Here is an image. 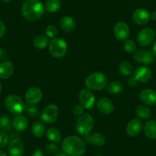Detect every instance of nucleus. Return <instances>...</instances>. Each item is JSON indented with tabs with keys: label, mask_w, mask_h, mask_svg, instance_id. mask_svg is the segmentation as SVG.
<instances>
[{
	"label": "nucleus",
	"mask_w": 156,
	"mask_h": 156,
	"mask_svg": "<svg viewBox=\"0 0 156 156\" xmlns=\"http://www.w3.org/2000/svg\"><path fill=\"white\" fill-rule=\"evenodd\" d=\"M62 149L70 156H82L86 151V145L83 139L76 136H70L64 139Z\"/></svg>",
	"instance_id": "f257e3e1"
},
{
	"label": "nucleus",
	"mask_w": 156,
	"mask_h": 156,
	"mask_svg": "<svg viewBox=\"0 0 156 156\" xmlns=\"http://www.w3.org/2000/svg\"><path fill=\"white\" fill-rule=\"evenodd\" d=\"M44 9L45 8L40 0H26L22 5V16L26 20L34 22L43 16Z\"/></svg>",
	"instance_id": "f03ea898"
},
{
	"label": "nucleus",
	"mask_w": 156,
	"mask_h": 156,
	"mask_svg": "<svg viewBox=\"0 0 156 156\" xmlns=\"http://www.w3.org/2000/svg\"><path fill=\"white\" fill-rule=\"evenodd\" d=\"M107 83V77L101 72H94L90 73L85 80L87 87L92 90H100L106 86Z\"/></svg>",
	"instance_id": "7ed1b4c3"
},
{
	"label": "nucleus",
	"mask_w": 156,
	"mask_h": 156,
	"mask_svg": "<svg viewBox=\"0 0 156 156\" xmlns=\"http://www.w3.org/2000/svg\"><path fill=\"white\" fill-rule=\"evenodd\" d=\"M94 126V118L89 114H83L78 117L76 122V130L81 136H86L90 133Z\"/></svg>",
	"instance_id": "20e7f679"
},
{
	"label": "nucleus",
	"mask_w": 156,
	"mask_h": 156,
	"mask_svg": "<svg viewBox=\"0 0 156 156\" xmlns=\"http://www.w3.org/2000/svg\"><path fill=\"white\" fill-rule=\"evenodd\" d=\"M5 105L7 109L15 115H20L25 108L22 98L14 94L8 96L5 98Z\"/></svg>",
	"instance_id": "39448f33"
},
{
	"label": "nucleus",
	"mask_w": 156,
	"mask_h": 156,
	"mask_svg": "<svg viewBox=\"0 0 156 156\" xmlns=\"http://www.w3.org/2000/svg\"><path fill=\"white\" fill-rule=\"evenodd\" d=\"M67 51V44L61 38L52 39L49 44V52L52 57L60 58L64 57Z\"/></svg>",
	"instance_id": "423d86ee"
},
{
	"label": "nucleus",
	"mask_w": 156,
	"mask_h": 156,
	"mask_svg": "<svg viewBox=\"0 0 156 156\" xmlns=\"http://www.w3.org/2000/svg\"><path fill=\"white\" fill-rule=\"evenodd\" d=\"M155 37V31L151 28H145L141 30L137 36L138 44L142 47H147L152 44Z\"/></svg>",
	"instance_id": "0eeeda50"
},
{
	"label": "nucleus",
	"mask_w": 156,
	"mask_h": 156,
	"mask_svg": "<svg viewBox=\"0 0 156 156\" xmlns=\"http://www.w3.org/2000/svg\"><path fill=\"white\" fill-rule=\"evenodd\" d=\"M59 115V109L55 104L48 105L41 112V118L44 122L48 124L54 123Z\"/></svg>",
	"instance_id": "6e6552de"
},
{
	"label": "nucleus",
	"mask_w": 156,
	"mask_h": 156,
	"mask_svg": "<svg viewBox=\"0 0 156 156\" xmlns=\"http://www.w3.org/2000/svg\"><path fill=\"white\" fill-rule=\"evenodd\" d=\"M79 101L84 109H89L92 108L95 103V97L90 90L83 89L80 90L79 94Z\"/></svg>",
	"instance_id": "1a4fd4ad"
},
{
	"label": "nucleus",
	"mask_w": 156,
	"mask_h": 156,
	"mask_svg": "<svg viewBox=\"0 0 156 156\" xmlns=\"http://www.w3.org/2000/svg\"><path fill=\"white\" fill-rule=\"evenodd\" d=\"M134 77L140 83H148L152 78V72L145 66H139L134 71Z\"/></svg>",
	"instance_id": "9d476101"
},
{
	"label": "nucleus",
	"mask_w": 156,
	"mask_h": 156,
	"mask_svg": "<svg viewBox=\"0 0 156 156\" xmlns=\"http://www.w3.org/2000/svg\"><path fill=\"white\" fill-rule=\"evenodd\" d=\"M114 35L119 41H126L129 36V25L124 22L116 23L113 28Z\"/></svg>",
	"instance_id": "9b49d317"
},
{
	"label": "nucleus",
	"mask_w": 156,
	"mask_h": 156,
	"mask_svg": "<svg viewBox=\"0 0 156 156\" xmlns=\"http://www.w3.org/2000/svg\"><path fill=\"white\" fill-rule=\"evenodd\" d=\"M42 91L38 87H31L25 93V100L30 105L37 104L42 100Z\"/></svg>",
	"instance_id": "f8f14e48"
},
{
	"label": "nucleus",
	"mask_w": 156,
	"mask_h": 156,
	"mask_svg": "<svg viewBox=\"0 0 156 156\" xmlns=\"http://www.w3.org/2000/svg\"><path fill=\"white\" fill-rule=\"evenodd\" d=\"M134 59L137 63L142 64H149L154 61V56L153 53L146 49H141L134 54Z\"/></svg>",
	"instance_id": "ddd939ff"
},
{
	"label": "nucleus",
	"mask_w": 156,
	"mask_h": 156,
	"mask_svg": "<svg viewBox=\"0 0 156 156\" xmlns=\"http://www.w3.org/2000/svg\"><path fill=\"white\" fill-rule=\"evenodd\" d=\"M133 19L135 23L139 25H144L148 23L151 18L150 13L145 9H136L133 13Z\"/></svg>",
	"instance_id": "4468645a"
},
{
	"label": "nucleus",
	"mask_w": 156,
	"mask_h": 156,
	"mask_svg": "<svg viewBox=\"0 0 156 156\" xmlns=\"http://www.w3.org/2000/svg\"><path fill=\"white\" fill-rule=\"evenodd\" d=\"M139 99L147 106L156 105V91L152 89H145L139 94Z\"/></svg>",
	"instance_id": "2eb2a0df"
},
{
	"label": "nucleus",
	"mask_w": 156,
	"mask_h": 156,
	"mask_svg": "<svg viewBox=\"0 0 156 156\" xmlns=\"http://www.w3.org/2000/svg\"><path fill=\"white\" fill-rule=\"evenodd\" d=\"M142 122L139 119H133L129 122L126 126V133L131 137H135L139 135L142 129Z\"/></svg>",
	"instance_id": "dca6fc26"
},
{
	"label": "nucleus",
	"mask_w": 156,
	"mask_h": 156,
	"mask_svg": "<svg viewBox=\"0 0 156 156\" xmlns=\"http://www.w3.org/2000/svg\"><path fill=\"white\" fill-rule=\"evenodd\" d=\"M9 156H22L24 153V145L19 139H13L9 142L8 146Z\"/></svg>",
	"instance_id": "f3484780"
},
{
	"label": "nucleus",
	"mask_w": 156,
	"mask_h": 156,
	"mask_svg": "<svg viewBox=\"0 0 156 156\" xmlns=\"http://www.w3.org/2000/svg\"><path fill=\"white\" fill-rule=\"evenodd\" d=\"M97 109L105 115L112 113L114 110V105L107 97H102L97 101Z\"/></svg>",
	"instance_id": "a211bd4d"
},
{
	"label": "nucleus",
	"mask_w": 156,
	"mask_h": 156,
	"mask_svg": "<svg viewBox=\"0 0 156 156\" xmlns=\"http://www.w3.org/2000/svg\"><path fill=\"white\" fill-rule=\"evenodd\" d=\"M15 66L11 61H3L0 64V79L6 80L12 76Z\"/></svg>",
	"instance_id": "6ab92c4d"
},
{
	"label": "nucleus",
	"mask_w": 156,
	"mask_h": 156,
	"mask_svg": "<svg viewBox=\"0 0 156 156\" xmlns=\"http://www.w3.org/2000/svg\"><path fill=\"white\" fill-rule=\"evenodd\" d=\"M84 141L91 143L94 146L102 147L106 143V138L103 134H100V133H93V134L85 136Z\"/></svg>",
	"instance_id": "aec40b11"
},
{
	"label": "nucleus",
	"mask_w": 156,
	"mask_h": 156,
	"mask_svg": "<svg viewBox=\"0 0 156 156\" xmlns=\"http://www.w3.org/2000/svg\"><path fill=\"white\" fill-rule=\"evenodd\" d=\"M61 29L65 32H72L76 28V22L74 19L70 16H64L60 22Z\"/></svg>",
	"instance_id": "412c9836"
},
{
	"label": "nucleus",
	"mask_w": 156,
	"mask_h": 156,
	"mask_svg": "<svg viewBox=\"0 0 156 156\" xmlns=\"http://www.w3.org/2000/svg\"><path fill=\"white\" fill-rule=\"evenodd\" d=\"M13 127L18 132H23L28 128V121L26 117L22 115H18L15 117L12 122Z\"/></svg>",
	"instance_id": "4be33fe9"
},
{
	"label": "nucleus",
	"mask_w": 156,
	"mask_h": 156,
	"mask_svg": "<svg viewBox=\"0 0 156 156\" xmlns=\"http://www.w3.org/2000/svg\"><path fill=\"white\" fill-rule=\"evenodd\" d=\"M144 132L147 137L151 139H156V121H148L144 126Z\"/></svg>",
	"instance_id": "5701e85b"
},
{
	"label": "nucleus",
	"mask_w": 156,
	"mask_h": 156,
	"mask_svg": "<svg viewBox=\"0 0 156 156\" xmlns=\"http://www.w3.org/2000/svg\"><path fill=\"white\" fill-rule=\"evenodd\" d=\"M48 44V37L44 34H38L34 37L33 41V45L37 49H44Z\"/></svg>",
	"instance_id": "b1692460"
},
{
	"label": "nucleus",
	"mask_w": 156,
	"mask_h": 156,
	"mask_svg": "<svg viewBox=\"0 0 156 156\" xmlns=\"http://www.w3.org/2000/svg\"><path fill=\"white\" fill-rule=\"evenodd\" d=\"M46 136L47 138L52 142H55V143H58V142H61V132L56 128H49L48 129L47 133H46Z\"/></svg>",
	"instance_id": "393cba45"
},
{
	"label": "nucleus",
	"mask_w": 156,
	"mask_h": 156,
	"mask_svg": "<svg viewBox=\"0 0 156 156\" xmlns=\"http://www.w3.org/2000/svg\"><path fill=\"white\" fill-rule=\"evenodd\" d=\"M31 133H32L33 136L35 137H41L45 133V127H44V124L38 121L34 122L32 127H31Z\"/></svg>",
	"instance_id": "a878e982"
},
{
	"label": "nucleus",
	"mask_w": 156,
	"mask_h": 156,
	"mask_svg": "<svg viewBox=\"0 0 156 156\" xmlns=\"http://www.w3.org/2000/svg\"><path fill=\"white\" fill-rule=\"evenodd\" d=\"M136 115L142 119H148L151 117V112L149 108L144 105H139L136 108Z\"/></svg>",
	"instance_id": "bb28decb"
},
{
	"label": "nucleus",
	"mask_w": 156,
	"mask_h": 156,
	"mask_svg": "<svg viewBox=\"0 0 156 156\" xmlns=\"http://www.w3.org/2000/svg\"><path fill=\"white\" fill-rule=\"evenodd\" d=\"M61 2L60 0H48L45 4V9L50 13H55L61 8Z\"/></svg>",
	"instance_id": "cd10ccee"
},
{
	"label": "nucleus",
	"mask_w": 156,
	"mask_h": 156,
	"mask_svg": "<svg viewBox=\"0 0 156 156\" xmlns=\"http://www.w3.org/2000/svg\"><path fill=\"white\" fill-rule=\"evenodd\" d=\"M122 90H123V86L122 83L117 80L109 83L107 87V91L111 94H120Z\"/></svg>",
	"instance_id": "c85d7f7f"
},
{
	"label": "nucleus",
	"mask_w": 156,
	"mask_h": 156,
	"mask_svg": "<svg viewBox=\"0 0 156 156\" xmlns=\"http://www.w3.org/2000/svg\"><path fill=\"white\" fill-rule=\"evenodd\" d=\"M119 70L124 76H131L134 73L133 66L129 62H122L119 64Z\"/></svg>",
	"instance_id": "c756f323"
},
{
	"label": "nucleus",
	"mask_w": 156,
	"mask_h": 156,
	"mask_svg": "<svg viewBox=\"0 0 156 156\" xmlns=\"http://www.w3.org/2000/svg\"><path fill=\"white\" fill-rule=\"evenodd\" d=\"M13 125L11 119L8 117L2 116L0 117V129L2 131L9 132L12 129Z\"/></svg>",
	"instance_id": "7c9ffc66"
},
{
	"label": "nucleus",
	"mask_w": 156,
	"mask_h": 156,
	"mask_svg": "<svg viewBox=\"0 0 156 156\" xmlns=\"http://www.w3.org/2000/svg\"><path fill=\"white\" fill-rule=\"evenodd\" d=\"M136 44L131 39H127L124 43V50L128 54H132L136 51Z\"/></svg>",
	"instance_id": "2f4dec72"
},
{
	"label": "nucleus",
	"mask_w": 156,
	"mask_h": 156,
	"mask_svg": "<svg viewBox=\"0 0 156 156\" xmlns=\"http://www.w3.org/2000/svg\"><path fill=\"white\" fill-rule=\"evenodd\" d=\"M46 35L48 37H51V38H55V37L58 36V29L54 25H48V26L46 28Z\"/></svg>",
	"instance_id": "473e14b6"
},
{
	"label": "nucleus",
	"mask_w": 156,
	"mask_h": 156,
	"mask_svg": "<svg viewBox=\"0 0 156 156\" xmlns=\"http://www.w3.org/2000/svg\"><path fill=\"white\" fill-rule=\"evenodd\" d=\"M25 111H26L27 114L29 115L31 118H37V116L40 114V112H39L38 109L34 106H25Z\"/></svg>",
	"instance_id": "72a5a7b5"
},
{
	"label": "nucleus",
	"mask_w": 156,
	"mask_h": 156,
	"mask_svg": "<svg viewBox=\"0 0 156 156\" xmlns=\"http://www.w3.org/2000/svg\"><path fill=\"white\" fill-rule=\"evenodd\" d=\"M45 150L50 154H56L58 153V150H59V148L55 142H51V143L46 145Z\"/></svg>",
	"instance_id": "f704fd0d"
},
{
	"label": "nucleus",
	"mask_w": 156,
	"mask_h": 156,
	"mask_svg": "<svg viewBox=\"0 0 156 156\" xmlns=\"http://www.w3.org/2000/svg\"><path fill=\"white\" fill-rule=\"evenodd\" d=\"M9 142V136L4 131H0V148H5Z\"/></svg>",
	"instance_id": "c9c22d12"
},
{
	"label": "nucleus",
	"mask_w": 156,
	"mask_h": 156,
	"mask_svg": "<svg viewBox=\"0 0 156 156\" xmlns=\"http://www.w3.org/2000/svg\"><path fill=\"white\" fill-rule=\"evenodd\" d=\"M83 112H84V108L81 105H76L75 106H73V109H72L73 114L76 116H80L81 115H83Z\"/></svg>",
	"instance_id": "e433bc0d"
},
{
	"label": "nucleus",
	"mask_w": 156,
	"mask_h": 156,
	"mask_svg": "<svg viewBox=\"0 0 156 156\" xmlns=\"http://www.w3.org/2000/svg\"><path fill=\"white\" fill-rule=\"evenodd\" d=\"M5 31H6V26H5V23L2 21L0 20V38L3 37L5 34Z\"/></svg>",
	"instance_id": "4c0bfd02"
},
{
	"label": "nucleus",
	"mask_w": 156,
	"mask_h": 156,
	"mask_svg": "<svg viewBox=\"0 0 156 156\" xmlns=\"http://www.w3.org/2000/svg\"><path fill=\"white\" fill-rule=\"evenodd\" d=\"M137 83L138 81L136 80V79L134 77V76L130 77L128 80V85L130 87H135L137 85Z\"/></svg>",
	"instance_id": "58836bf2"
},
{
	"label": "nucleus",
	"mask_w": 156,
	"mask_h": 156,
	"mask_svg": "<svg viewBox=\"0 0 156 156\" xmlns=\"http://www.w3.org/2000/svg\"><path fill=\"white\" fill-rule=\"evenodd\" d=\"M7 56V51L5 49L0 48V61L4 60Z\"/></svg>",
	"instance_id": "ea45409f"
},
{
	"label": "nucleus",
	"mask_w": 156,
	"mask_h": 156,
	"mask_svg": "<svg viewBox=\"0 0 156 156\" xmlns=\"http://www.w3.org/2000/svg\"><path fill=\"white\" fill-rule=\"evenodd\" d=\"M31 156H46L45 154L43 151H41V149H37L32 153Z\"/></svg>",
	"instance_id": "a19ab883"
},
{
	"label": "nucleus",
	"mask_w": 156,
	"mask_h": 156,
	"mask_svg": "<svg viewBox=\"0 0 156 156\" xmlns=\"http://www.w3.org/2000/svg\"><path fill=\"white\" fill-rule=\"evenodd\" d=\"M152 53L154 56L156 58V40L154 41V44H153L152 46Z\"/></svg>",
	"instance_id": "79ce46f5"
},
{
	"label": "nucleus",
	"mask_w": 156,
	"mask_h": 156,
	"mask_svg": "<svg viewBox=\"0 0 156 156\" xmlns=\"http://www.w3.org/2000/svg\"><path fill=\"white\" fill-rule=\"evenodd\" d=\"M150 18H151L153 21H156V11H153L150 14Z\"/></svg>",
	"instance_id": "37998d69"
},
{
	"label": "nucleus",
	"mask_w": 156,
	"mask_h": 156,
	"mask_svg": "<svg viewBox=\"0 0 156 156\" xmlns=\"http://www.w3.org/2000/svg\"><path fill=\"white\" fill-rule=\"evenodd\" d=\"M0 156H7L6 152L5 151H3V150L0 149Z\"/></svg>",
	"instance_id": "c03bdc74"
},
{
	"label": "nucleus",
	"mask_w": 156,
	"mask_h": 156,
	"mask_svg": "<svg viewBox=\"0 0 156 156\" xmlns=\"http://www.w3.org/2000/svg\"><path fill=\"white\" fill-rule=\"evenodd\" d=\"M55 156H67V154L65 153H58L55 154Z\"/></svg>",
	"instance_id": "a18cd8bd"
},
{
	"label": "nucleus",
	"mask_w": 156,
	"mask_h": 156,
	"mask_svg": "<svg viewBox=\"0 0 156 156\" xmlns=\"http://www.w3.org/2000/svg\"><path fill=\"white\" fill-rule=\"evenodd\" d=\"M2 84H1V83H0V94L2 93Z\"/></svg>",
	"instance_id": "49530a36"
},
{
	"label": "nucleus",
	"mask_w": 156,
	"mask_h": 156,
	"mask_svg": "<svg viewBox=\"0 0 156 156\" xmlns=\"http://www.w3.org/2000/svg\"><path fill=\"white\" fill-rule=\"evenodd\" d=\"M2 1L5 2H11V1H12V0H2Z\"/></svg>",
	"instance_id": "de8ad7c7"
},
{
	"label": "nucleus",
	"mask_w": 156,
	"mask_h": 156,
	"mask_svg": "<svg viewBox=\"0 0 156 156\" xmlns=\"http://www.w3.org/2000/svg\"><path fill=\"white\" fill-rule=\"evenodd\" d=\"M96 156H101V155H96Z\"/></svg>",
	"instance_id": "09e8293b"
}]
</instances>
